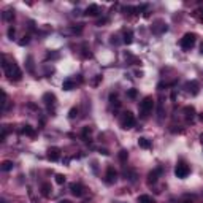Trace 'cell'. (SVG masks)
Masks as SVG:
<instances>
[{
    "label": "cell",
    "mask_w": 203,
    "mask_h": 203,
    "mask_svg": "<svg viewBox=\"0 0 203 203\" xmlns=\"http://www.w3.org/2000/svg\"><path fill=\"white\" fill-rule=\"evenodd\" d=\"M2 67H3L5 75L8 76L10 81H19V79L22 78V72H21V68H19V67H18L15 62H7L5 56H3V64H2Z\"/></svg>",
    "instance_id": "cell-1"
},
{
    "label": "cell",
    "mask_w": 203,
    "mask_h": 203,
    "mask_svg": "<svg viewBox=\"0 0 203 203\" xmlns=\"http://www.w3.org/2000/svg\"><path fill=\"white\" fill-rule=\"evenodd\" d=\"M152 108H154V99L151 95H148L143 99V102L140 103V113H141V117L146 119L148 116H149V113L152 111Z\"/></svg>",
    "instance_id": "cell-2"
},
{
    "label": "cell",
    "mask_w": 203,
    "mask_h": 203,
    "mask_svg": "<svg viewBox=\"0 0 203 203\" xmlns=\"http://www.w3.org/2000/svg\"><path fill=\"white\" fill-rule=\"evenodd\" d=\"M195 42H197V35L189 32V33H184V37L179 40V46H181L183 49L189 51V49H192V48H194Z\"/></svg>",
    "instance_id": "cell-3"
},
{
    "label": "cell",
    "mask_w": 203,
    "mask_h": 203,
    "mask_svg": "<svg viewBox=\"0 0 203 203\" xmlns=\"http://www.w3.org/2000/svg\"><path fill=\"white\" fill-rule=\"evenodd\" d=\"M135 126V116L132 111H126L122 114V117H121V127H122L124 130H129Z\"/></svg>",
    "instance_id": "cell-4"
},
{
    "label": "cell",
    "mask_w": 203,
    "mask_h": 203,
    "mask_svg": "<svg viewBox=\"0 0 203 203\" xmlns=\"http://www.w3.org/2000/svg\"><path fill=\"white\" fill-rule=\"evenodd\" d=\"M189 173H191V168L186 164H178L174 167V174H176V178H179V179H186L189 176Z\"/></svg>",
    "instance_id": "cell-5"
},
{
    "label": "cell",
    "mask_w": 203,
    "mask_h": 203,
    "mask_svg": "<svg viewBox=\"0 0 203 203\" xmlns=\"http://www.w3.org/2000/svg\"><path fill=\"white\" fill-rule=\"evenodd\" d=\"M117 179V171L113 168V167H108L106 168V173H105V181L106 184H114Z\"/></svg>",
    "instance_id": "cell-6"
},
{
    "label": "cell",
    "mask_w": 203,
    "mask_h": 203,
    "mask_svg": "<svg viewBox=\"0 0 203 203\" xmlns=\"http://www.w3.org/2000/svg\"><path fill=\"white\" fill-rule=\"evenodd\" d=\"M184 89H186L187 94H191V95H197L198 90H200V84L197 83V81H187Z\"/></svg>",
    "instance_id": "cell-7"
},
{
    "label": "cell",
    "mask_w": 203,
    "mask_h": 203,
    "mask_svg": "<svg viewBox=\"0 0 203 203\" xmlns=\"http://www.w3.org/2000/svg\"><path fill=\"white\" fill-rule=\"evenodd\" d=\"M43 102H45V105L51 110V106H52V108L56 106V95H54L52 92H46V94H43Z\"/></svg>",
    "instance_id": "cell-8"
},
{
    "label": "cell",
    "mask_w": 203,
    "mask_h": 203,
    "mask_svg": "<svg viewBox=\"0 0 203 203\" xmlns=\"http://www.w3.org/2000/svg\"><path fill=\"white\" fill-rule=\"evenodd\" d=\"M183 113H184V117H186V121H187V122H192V121H194V117H195V108H194L192 105L184 106Z\"/></svg>",
    "instance_id": "cell-9"
},
{
    "label": "cell",
    "mask_w": 203,
    "mask_h": 203,
    "mask_svg": "<svg viewBox=\"0 0 203 203\" xmlns=\"http://www.w3.org/2000/svg\"><path fill=\"white\" fill-rule=\"evenodd\" d=\"M59 157H60V149H59V148H56V146L49 148V149H48V159L52 160V162H56V160H59Z\"/></svg>",
    "instance_id": "cell-10"
},
{
    "label": "cell",
    "mask_w": 203,
    "mask_h": 203,
    "mask_svg": "<svg viewBox=\"0 0 203 203\" xmlns=\"http://www.w3.org/2000/svg\"><path fill=\"white\" fill-rule=\"evenodd\" d=\"M160 173H162V168H160V167L148 173V184H154V183L157 181V178H159Z\"/></svg>",
    "instance_id": "cell-11"
},
{
    "label": "cell",
    "mask_w": 203,
    "mask_h": 203,
    "mask_svg": "<svg viewBox=\"0 0 203 203\" xmlns=\"http://www.w3.org/2000/svg\"><path fill=\"white\" fill-rule=\"evenodd\" d=\"M70 192L75 195V197H81L84 194V187L81 186V184H76V183H73L72 186H70Z\"/></svg>",
    "instance_id": "cell-12"
},
{
    "label": "cell",
    "mask_w": 203,
    "mask_h": 203,
    "mask_svg": "<svg viewBox=\"0 0 203 203\" xmlns=\"http://www.w3.org/2000/svg\"><path fill=\"white\" fill-rule=\"evenodd\" d=\"M100 13V8H99V5H95V3H92V5H89L87 8H86V11H84V15L86 16H97Z\"/></svg>",
    "instance_id": "cell-13"
},
{
    "label": "cell",
    "mask_w": 203,
    "mask_h": 203,
    "mask_svg": "<svg viewBox=\"0 0 203 203\" xmlns=\"http://www.w3.org/2000/svg\"><path fill=\"white\" fill-rule=\"evenodd\" d=\"M25 70L29 73H32V75H35V67H33V57L32 56L25 57Z\"/></svg>",
    "instance_id": "cell-14"
},
{
    "label": "cell",
    "mask_w": 203,
    "mask_h": 203,
    "mask_svg": "<svg viewBox=\"0 0 203 203\" xmlns=\"http://www.w3.org/2000/svg\"><path fill=\"white\" fill-rule=\"evenodd\" d=\"M21 133H22V135H27V137H35V130H33V127H30L29 124L22 126Z\"/></svg>",
    "instance_id": "cell-15"
},
{
    "label": "cell",
    "mask_w": 203,
    "mask_h": 203,
    "mask_svg": "<svg viewBox=\"0 0 203 203\" xmlns=\"http://www.w3.org/2000/svg\"><path fill=\"white\" fill-rule=\"evenodd\" d=\"M2 18H3V21H7V22H11L13 19H15V11L13 10H5L3 11V15H2Z\"/></svg>",
    "instance_id": "cell-16"
},
{
    "label": "cell",
    "mask_w": 203,
    "mask_h": 203,
    "mask_svg": "<svg viewBox=\"0 0 203 203\" xmlns=\"http://www.w3.org/2000/svg\"><path fill=\"white\" fill-rule=\"evenodd\" d=\"M138 146L143 148V149H149V148H151V141L148 140V138H144V137H140L138 138Z\"/></svg>",
    "instance_id": "cell-17"
},
{
    "label": "cell",
    "mask_w": 203,
    "mask_h": 203,
    "mask_svg": "<svg viewBox=\"0 0 203 203\" xmlns=\"http://www.w3.org/2000/svg\"><path fill=\"white\" fill-rule=\"evenodd\" d=\"M122 42L126 45H130L133 42V32L132 30H124V38H122Z\"/></svg>",
    "instance_id": "cell-18"
},
{
    "label": "cell",
    "mask_w": 203,
    "mask_h": 203,
    "mask_svg": "<svg viewBox=\"0 0 203 203\" xmlns=\"http://www.w3.org/2000/svg\"><path fill=\"white\" fill-rule=\"evenodd\" d=\"M62 89H64V90H72V89H75V81H73V79H65L64 83H62Z\"/></svg>",
    "instance_id": "cell-19"
},
{
    "label": "cell",
    "mask_w": 203,
    "mask_h": 203,
    "mask_svg": "<svg viewBox=\"0 0 203 203\" xmlns=\"http://www.w3.org/2000/svg\"><path fill=\"white\" fill-rule=\"evenodd\" d=\"M51 191H52L51 184L45 183V184L42 186V195H43V197H49V195H51Z\"/></svg>",
    "instance_id": "cell-20"
},
{
    "label": "cell",
    "mask_w": 203,
    "mask_h": 203,
    "mask_svg": "<svg viewBox=\"0 0 203 203\" xmlns=\"http://www.w3.org/2000/svg\"><path fill=\"white\" fill-rule=\"evenodd\" d=\"M0 168H2V171H10V170H13V162H11V160H3L2 165H0Z\"/></svg>",
    "instance_id": "cell-21"
},
{
    "label": "cell",
    "mask_w": 203,
    "mask_h": 203,
    "mask_svg": "<svg viewBox=\"0 0 203 203\" xmlns=\"http://www.w3.org/2000/svg\"><path fill=\"white\" fill-rule=\"evenodd\" d=\"M90 133H92V129L90 127H84L83 129V140L87 143V141H90Z\"/></svg>",
    "instance_id": "cell-22"
},
{
    "label": "cell",
    "mask_w": 203,
    "mask_h": 203,
    "mask_svg": "<svg viewBox=\"0 0 203 203\" xmlns=\"http://www.w3.org/2000/svg\"><path fill=\"white\" fill-rule=\"evenodd\" d=\"M138 203H156V201H154V198L151 195H140Z\"/></svg>",
    "instance_id": "cell-23"
},
{
    "label": "cell",
    "mask_w": 203,
    "mask_h": 203,
    "mask_svg": "<svg viewBox=\"0 0 203 203\" xmlns=\"http://www.w3.org/2000/svg\"><path fill=\"white\" fill-rule=\"evenodd\" d=\"M117 157H119V160L124 164V162H127V159H129V152H127L126 149H121V151L117 152Z\"/></svg>",
    "instance_id": "cell-24"
},
{
    "label": "cell",
    "mask_w": 203,
    "mask_h": 203,
    "mask_svg": "<svg viewBox=\"0 0 203 203\" xmlns=\"http://www.w3.org/2000/svg\"><path fill=\"white\" fill-rule=\"evenodd\" d=\"M127 97L132 99V100H133V99H137V97H138V90H137V89H133V87L129 89V90H127Z\"/></svg>",
    "instance_id": "cell-25"
},
{
    "label": "cell",
    "mask_w": 203,
    "mask_h": 203,
    "mask_svg": "<svg viewBox=\"0 0 203 203\" xmlns=\"http://www.w3.org/2000/svg\"><path fill=\"white\" fill-rule=\"evenodd\" d=\"M76 116H78V108H75V106H73L72 110L68 111V117H70V119H75Z\"/></svg>",
    "instance_id": "cell-26"
},
{
    "label": "cell",
    "mask_w": 203,
    "mask_h": 203,
    "mask_svg": "<svg viewBox=\"0 0 203 203\" xmlns=\"http://www.w3.org/2000/svg\"><path fill=\"white\" fill-rule=\"evenodd\" d=\"M29 42H30V37L25 35V37H22V40H19V45H21V46H25V45H29Z\"/></svg>",
    "instance_id": "cell-27"
},
{
    "label": "cell",
    "mask_w": 203,
    "mask_h": 203,
    "mask_svg": "<svg viewBox=\"0 0 203 203\" xmlns=\"http://www.w3.org/2000/svg\"><path fill=\"white\" fill-rule=\"evenodd\" d=\"M194 15H195V16L198 18V21H200V22H203V8H200V10H197V11L194 13Z\"/></svg>",
    "instance_id": "cell-28"
},
{
    "label": "cell",
    "mask_w": 203,
    "mask_h": 203,
    "mask_svg": "<svg viewBox=\"0 0 203 203\" xmlns=\"http://www.w3.org/2000/svg\"><path fill=\"white\" fill-rule=\"evenodd\" d=\"M56 183L60 184V186L65 183V176H64V174H56Z\"/></svg>",
    "instance_id": "cell-29"
},
{
    "label": "cell",
    "mask_w": 203,
    "mask_h": 203,
    "mask_svg": "<svg viewBox=\"0 0 203 203\" xmlns=\"http://www.w3.org/2000/svg\"><path fill=\"white\" fill-rule=\"evenodd\" d=\"M52 73H54V67L46 65V67H45V75H46V76H49V75H52Z\"/></svg>",
    "instance_id": "cell-30"
},
{
    "label": "cell",
    "mask_w": 203,
    "mask_h": 203,
    "mask_svg": "<svg viewBox=\"0 0 203 203\" xmlns=\"http://www.w3.org/2000/svg\"><path fill=\"white\" fill-rule=\"evenodd\" d=\"M7 133H8V129H7V126H3V129H2V135H0V140H2V141H5Z\"/></svg>",
    "instance_id": "cell-31"
},
{
    "label": "cell",
    "mask_w": 203,
    "mask_h": 203,
    "mask_svg": "<svg viewBox=\"0 0 203 203\" xmlns=\"http://www.w3.org/2000/svg\"><path fill=\"white\" fill-rule=\"evenodd\" d=\"M100 81H102V76H100V75H97L95 78H94L92 84H94V86H99V84H100Z\"/></svg>",
    "instance_id": "cell-32"
},
{
    "label": "cell",
    "mask_w": 203,
    "mask_h": 203,
    "mask_svg": "<svg viewBox=\"0 0 203 203\" xmlns=\"http://www.w3.org/2000/svg\"><path fill=\"white\" fill-rule=\"evenodd\" d=\"M15 27H10V29H8V38H11L13 40V37H15Z\"/></svg>",
    "instance_id": "cell-33"
},
{
    "label": "cell",
    "mask_w": 203,
    "mask_h": 203,
    "mask_svg": "<svg viewBox=\"0 0 203 203\" xmlns=\"http://www.w3.org/2000/svg\"><path fill=\"white\" fill-rule=\"evenodd\" d=\"M106 22H108V19H106V18H103V19H100V21L97 22V25H102V24H106Z\"/></svg>",
    "instance_id": "cell-34"
},
{
    "label": "cell",
    "mask_w": 203,
    "mask_h": 203,
    "mask_svg": "<svg viewBox=\"0 0 203 203\" xmlns=\"http://www.w3.org/2000/svg\"><path fill=\"white\" fill-rule=\"evenodd\" d=\"M99 152L103 154V156H108V154H110V152H108V149H99Z\"/></svg>",
    "instance_id": "cell-35"
},
{
    "label": "cell",
    "mask_w": 203,
    "mask_h": 203,
    "mask_svg": "<svg viewBox=\"0 0 203 203\" xmlns=\"http://www.w3.org/2000/svg\"><path fill=\"white\" fill-rule=\"evenodd\" d=\"M135 75H137L138 78H141V76H143V72H135Z\"/></svg>",
    "instance_id": "cell-36"
},
{
    "label": "cell",
    "mask_w": 203,
    "mask_h": 203,
    "mask_svg": "<svg viewBox=\"0 0 203 203\" xmlns=\"http://www.w3.org/2000/svg\"><path fill=\"white\" fill-rule=\"evenodd\" d=\"M181 203H192V200H189V198H184Z\"/></svg>",
    "instance_id": "cell-37"
},
{
    "label": "cell",
    "mask_w": 203,
    "mask_h": 203,
    "mask_svg": "<svg viewBox=\"0 0 203 203\" xmlns=\"http://www.w3.org/2000/svg\"><path fill=\"white\" fill-rule=\"evenodd\" d=\"M59 203H72V201H70V200H60Z\"/></svg>",
    "instance_id": "cell-38"
},
{
    "label": "cell",
    "mask_w": 203,
    "mask_h": 203,
    "mask_svg": "<svg viewBox=\"0 0 203 203\" xmlns=\"http://www.w3.org/2000/svg\"><path fill=\"white\" fill-rule=\"evenodd\" d=\"M200 52L203 54V42H201V45H200Z\"/></svg>",
    "instance_id": "cell-39"
},
{
    "label": "cell",
    "mask_w": 203,
    "mask_h": 203,
    "mask_svg": "<svg viewBox=\"0 0 203 203\" xmlns=\"http://www.w3.org/2000/svg\"><path fill=\"white\" fill-rule=\"evenodd\" d=\"M0 203H7V200H5V198H2V200H0Z\"/></svg>",
    "instance_id": "cell-40"
},
{
    "label": "cell",
    "mask_w": 203,
    "mask_h": 203,
    "mask_svg": "<svg viewBox=\"0 0 203 203\" xmlns=\"http://www.w3.org/2000/svg\"><path fill=\"white\" fill-rule=\"evenodd\" d=\"M200 121H203V113H201V114H200Z\"/></svg>",
    "instance_id": "cell-41"
},
{
    "label": "cell",
    "mask_w": 203,
    "mask_h": 203,
    "mask_svg": "<svg viewBox=\"0 0 203 203\" xmlns=\"http://www.w3.org/2000/svg\"><path fill=\"white\" fill-rule=\"evenodd\" d=\"M200 140H201V143H203V135H201V137H200Z\"/></svg>",
    "instance_id": "cell-42"
}]
</instances>
